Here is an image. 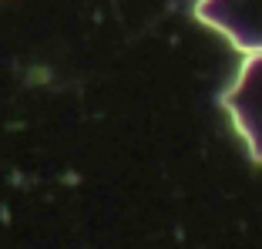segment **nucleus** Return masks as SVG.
Segmentation results:
<instances>
[{
  "label": "nucleus",
  "instance_id": "2",
  "mask_svg": "<svg viewBox=\"0 0 262 249\" xmlns=\"http://www.w3.org/2000/svg\"><path fill=\"white\" fill-rule=\"evenodd\" d=\"M195 17L242 54H262V0H199Z\"/></svg>",
  "mask_w": 262,
  "mask_h": 249
},
{
  "label": "nucleus",
  "instance_id": "1",
  "mask_svg": "<svg viewBox=\"0 0 262 249\" xmlns=\"http://www.w3.org/2000/svg\"><path fill=\"white\" fill-rule=\"evenodd\" d=\"M222 108L229 111L249 155L262 162V54H246L232 88L222 94Z\"/></svg>",
  "mask_w": 262,
  "mask_h": 249
}]
</instances>
